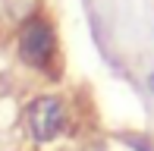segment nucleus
Segmentation results:
<instances>
[{
	"mask_svg": "<svg viewBox=\"0 0 154 151\" xmlns=\"http://www.w3.org/2000/svg\"><path fill=\"white\" fill-rule=\"evenodd\" d=\"M148 88H151V94H154V72L148 76Z\"/></svg>",
	"mask_w": 154,
	"mask_h": 151,
	"instance_id": "nucleus-3",
	"label": "nucleus"
},
{
	"mask_svg": "<svg viewBox=\"0 0 154 151\" xmlns=\"http://www.w3.org/2000/svg\"><path fill=\"white\" fill-rule=\"evenodd\" d=\"M25 129H29V139L35 145H47L66 129L69 123V107L60 94H38V98L29 101L22 113Z\"/></svg>",
	"mask_w": 154,
	"mask_h": 151,
	"instance_id": "nucleus-2",
	"label": "nucleus"
},
{
	"mask_svg": "<svg viewBox=\"0 0 154 151\" xmlns=\"http://www.w3.org/2000/svg\"><path fill=\"white\" fill-rule=\"evenodd\" d=\"M16 54L29 69L57 76V57H60V41H57V25L44 13H32L16 35Z\"/></svg>",
	"mask_w": 154,
	"mask_h": 151,
	"instance_id": "nucleus-1",
	"label": "nucleus"
}]
</instances>
